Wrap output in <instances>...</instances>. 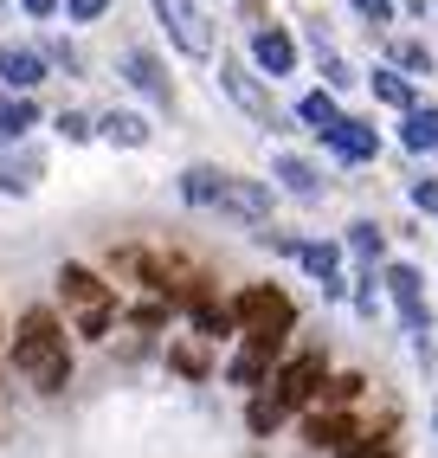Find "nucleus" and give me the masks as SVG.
<instances>
[{
    "mask_svg": "<svg viewBox=\"0 0 438 458\" xmlns=\"http://www.w3.org/2000/svg\"><path fill=\"white\" fill-rule=\"evenodd\" d=\"M13 369L33 381L39 394H58L72 381V355H65V329L52 323V310H26L20 335H13Z\"/></svg>",
    "mask_w": 438,
    "mask_h": 458,
    "instance_id": "obj_1",
    "label": "nucleus"
},
{
    "mask_svg": "<svg viewBox=\"0 0 438 458\" xmlns=\"http://www.w3.org/2000/svg\"><path fill=\"white\" fill-rule=\"evenodd\" d=\"M58 291H65V303L78 310V335H90V343H97V335L110 329V317H116V297L97 284V271L65 265V271H58Z\"/></svg>",
    "mask_w": 438,
    "mask_h": 458,
    "instance_id": "obj_2",
    "label": "nucleus"
},
{
    "mask_svg": "<svg viewBox=\"0 0 438 458\" xmlns=\"http://www.w3.org/2000/svg\"><path fill=\"white\" fill-rule=\"evenodd\" d=\"M232 323H239L245 335H291L297 310H291V297H284V291H265V284H252V291H239V303H232Z\"/></svg>",
    "mask_w": 438,
    "mask_h": 458,
    "instance_id": "obj_3",
    "label": "nucleus"
},
{
    "mask_svg": "<svg viewBox=\"0 0 438 458\" xmlns=\"http://www.w3.org/2000/svg\"><path fill=\"white\" fill-rule=\"evenodd\" d=\"M155 13H162L168 39H174L187 58H213V26H206V13L194 7V0H155Z\"/></svg>",
    "mask_w": 438,
    "mask_h": 458,
    "instance_id": "obj_4",
    "label": "nucleus"
},
{
    "mask_svg": "<svg viewBox=\"0 0 438 458\" xmlns=\"http://www.w3.org/2000/svg\"><path fill=\"white\" fill-rule=\"evenodd\" d=\"M219 84H226V98L245 110V116H252V123H265V130H277V104H271V90L252 78V72H245L239 65V58H226V65H219Z\"/></svg>",
    "mask_w": 438,
    "mask_h": 458,
    "instance_id": "obj_5",
    "label": "nucleus"
},
{
    "mask_svg": "<svg viewBox=\"0 0 438 458\" xmlns=\"http://www.w3.org/2000/svg\"><path fill=\"white\" fill-rule=\"evenodd\" d=\"M213 207L232 213V220H245V226H265L271 220V188H265V181H245V174H226Z\"/></svg>",
    "mask_w": 438,
    "mask_h": 458,
    "instance_id": "obj_6",
    "label": "nucleus"
},
{
    "mask_svg": "<svg viewBox=\"0 0 438 458\" xmlns=\"http://www.w3.org/2000/svg\"><path fill=\"white\" fill-rule=\"evenodd\" d=\"M387 297L400 303L406 329H432V310H425V278L413 265H387Z\"/></svg>",
    "mask_w": 438,
    "mask_h": 458,
    "instance_id": "obj_7",
    "label": "nucleus"
},
{
    "mask_svg": "<svg viewBox=\"0 0 438 458\" xmlns=\"http://www.w3.org/2000/svg\"><path fill=\"white\" fill-rule=\"evenodd\" d=\"M323 142L335 148L341 162H374V156H381V136H374V123H361V116H341L335 130H323Z\"/></svg>",
    "mask_w": 438,
    "mask_h": 458,
    "instance_id": "obj_8",
    "label": "nucleus"
},
{
    "mask_svg": "<svg viewBox=\"0 0 438 458\" xmlns=\"http://www.w3.org/2000/svg\"><path fill=\"white\" fill-rule=\"evenodd\" d=\"M39 174H46V156L39 148H0V194H33L39 188Z\"/></svg>",
    "mask_w": 438,
    "mask_h": 458,
    "instance_id": "obj_9",
    "label": "nucleus"
},
{
    "mask_svg": "<svg viewBox=\"0 0 438 458\" xmlns=\"http://www.w3.org/2000/svg\"><path fill=\"white\" fill-rule=\"evenodd\" d=\"M316 387H323V355H297L291 369L277 375V401H284V407H303Z\"/></svg>",
    "mask_w": 438,
    "mask_h": 458,
    "instance_id": "obj_10",
    "label": "nucleus"
},
{
    "mask_svg": "<svg viewBox=\"0 0 438 458\" xmlns=\"http://www.w3.org/2000/svg\"><path fill=\"white\" fill-rule=\"evenodd\" d=\"M252 65L271 72V78H291V72H297V46H291V33H277V26H271V33H258V39H252Z\"/></svg>",
    "mask_w": 438,
    "mask_h": 458,
    "instance_id": "obj_11",
    "label": "nucleus"
},
{
    "mask_svg": "<svg viewBox=\"0 0 438 458\" xmlns=\"http://www.w3.org/2000/svg\"><path fill=\"white\" fill-rule=\"evenodd\" d=\"M122 72H130V84L142 90V98L168 104V78H162V65H155V52H148V46H130V52H122Z\"/></svg>",
    "mask_w": 438,
    "mask_h": 458,
    "instance_id": "obj_12",
    "label": "nucleus"
},
{
    "mask_svg": "<svg viewBox=\"0 0 438 458\" xmlns=\"http://www.w3.org/2000/svg\"><path fill=\"white\" fill-rule=\"evenodd\" d=\"M0 78H7V90H33L46 78V58L26 46H0Z\"/></svg>",
    "mask_w": 438,
    "mask_h": 458,
    "instance_id": "obj_13",
    "label": "nucleus"
},
{
    "mask_svg": "<svg viewBox=\"0 0 438 458\" xmlns=\"http://www.w3.org/2000/svg\"><path fill=\"white\" fill-rule=\"evenodd\" d=\"M271 174H277V181H284V188H291L297 200H316V194H323V174H316V168H309L303 156H277V162H271Z\"/></svg>",
    "mask_w": 438,
    "mask_h": 458,
    "instance_id": "obj_14",
    "label": "nucleus"
},
{
    "mask_svg": "<svg viewBox=\"0 0 438 458\" xmlns=\"http://www.w3.org/2000/svg\"><path fill=\"white\" fill-rule=\"evenodd\" d=\"M33 123H39V110H33V98H26V90H20V98H0V148H13Z\"/></svg>",
    "mask_w": 438,
    "mask_h": 458,
    "instance_id": "obj_15",
    "label": "nucleus"
},
{
    "mask_svg": "<svg viewBox=\"0 0 438 458\" xmlns=\"http://www.w3.org/2000/svg\"><path fill=\"white\" fill-rule=\"evenodd\" d=\"M400 142L413 148V156H425V148H438V110H432V104H425V110L413 104V110H406V123H400Z\"/></svg>",
    "mask_w": 438,
    "mask_h": 458,
    "instance_id": "obj_16",
    "label": "nucleus"
},
{
    "mask_svg": "<svg viewBox=\"0 0 438 458\" xmlns=\"http://www.w3.org/2000/svg\"><path fill=\"white\" fill-rule=\"evenodd\" d=\"M303 433H309V445H316V452H341V445L355 439V426L341 420V413H316V420L303 426Z\"/></svg>",
    "mask_w": 438,
    "mask_h": 458,
    "instance_id": "obj_17",
    "label": "nucleus"
},
{
    "mask_svg": "<svg viewBox=\"0 0 438 458\" xmlns=\"http://www.w3.org/2000/svg\"><path fill=\"white\" fill-rule=\"evenodd\" d=\"M97 130H104L116 148H142V142H148V123H142V116H130V110H110Z\"/></svg>",
    "mask_w": 438,
    "mask_h": 458,
    "instance_id": "obj_18",
    "label": "nucleus"
},
{
    "mask_svg": "<svg viewBox=\"0 0 438 458\" xmlns=\"http://www.w3.org/2000/svg\"><path fill=\"white\" fill-rule=\"evenodd\" d=\"M297 116H303V123H309V130L323 136V130H335V123H341V104L329 98V90H309V98L297 104Z\"/></svg>",
    "mask_w": 438,
    "mask_h": 458,
    "instance_id": "obj_19",
    "label": "nucleus"
},
{
    "mask_svg": "<svg viewBox=\"0 0 438 458\" xmlns=\"http://www.w3.org/2000/svg\"><path fill=\"white\" fill-rule=\"evenodd\" d=\"M367 84H374V98H381V104H393V110H413V84H406L393 65H381Z\"/></svg>",
    "mask_w": 438,
    "mask_h": 458,
    "instance_id": "obj_20",
    "label": "nucleus"
},
{
    "mask_svg": "<svg viewBox=\"0 0 438 458\" xmlns=\"http://www.w3.org/2000/svg\"><path fill=\"white\" fill-rule=\"evenodd\" d=\"M219 181H226L219 168H187V174H181V194L194 200V207H213V200H219Z\"/></svg>",
    "mask_w": 438,
    "mask_h": 458,
    "instance_id": "obj_21",
    "label": "nucleus"
},
{
    "mask_svg": "<svg viewBox=\"0 0 438 458\" xmlns=\"http://www.w3.org/2000/svg\"><path fill=\"white\" fill-rule=\"evenodd\" d=\"M349 252H361V259L374 265V259H381V252H387V233H381V226H374V220H361V226H349Z\"/></svg>",
    "mask_w": 438,
    "mask_h": 458,
    "instance_id": "obj_22",
    "label": "nucleus"
},
{
    "mask_svg": "<svg viewBox=\"0 0 438 458\" xmlns=\"http://www.w3.org/2000/svg\"><path fill=\"white\" fill-rule=\"evenodd\" d=\"M284 413H291V407L271 394V401H252V413H245V420H252V433H277V420H284Z\"/></svg>",
    "mask_w": 438,
    "mask_h": 458,
    "instance_id": "obj_23",
    "label": "nucleus"
},
{
    "mask_svg": "<svg viewBox=\"0 0 438 458\" xmlns=\"http://www.w3.org/2000/svg\"><path fill=\"white\" fill-rule=\"evenodd\" d=\"M297 259H303L309 271H316V278H329V271H335V259H341V252H335V246H323V239H316V246H297Z\"/></svg>",
    "mask_w": 438,
    "mask_h": 458,
    "instance_id": "obj_24",
    "label": "nucleus"
},
{
    "mask_svg": "<svg viewBox=\"0 0 438 458\" xmlns=\"http://www.w3.org/2000/svg\"><path fill=\"white\" fill-rule=\"evenodd\" d=\"M393 58H400V65H406V72H432V52H425L419 39H406V46H400Z\"/></svg>",
    "mask_w": 438,
    "mask_h": 458,
    "instance_id": "obj_25",
    "label": "nucleus"
},
{
    "mask_svg": "<svg viewBox=\"0 0 438 458\" xmlns=\"http://www.w3.org/2000/svg\"><path fill=\"white\" fill-rule=\"evenodd\" d=\"M58 136H65V142H84V136H90V116H84V110H65V116H58Z\"/></svg>",
    "mask_w": 438,
    "mask_h": 458,
    "instance_id": "obj_26",
    "label": "nucleus"
},
{
    "mask_svg": "<svg viewBox=\"0 0 438 458\" xmlns=\"http://www.w3.org/2000/svg\"><path fill=\"white\" fill-rule=\"evenodd\" d=\"M355 13L374 20V26H393V0H355Z\"/></svg>",
    "mask_w": 438,
    "mask_h": 458,
    "instance_id": "obj_27",
    "label": "nucleus"
},
{
    "mask_svg": "<svg viewBox=\"0 0 438 458\" xmlns=\"http://www.w3.org/2000/svg\"><path fill=\"white\" fill-rule=\"evenodd\" d=\"M413 207L438 220V181H413Z\"/></svg>",
    "mask_w": 438,
    "mask_h": 458,
    "instance_id": "obj_28",
    "label": "nucleus"
},
{
    "mask_svg": "<svg viewBox=\"0 0 438 458\" xmlns=\"http://www.w3.org/2000/svg\"><path fill=\"white\" fill-rule=\"evenodd\" d=\"M355 310H361V317H374V310H381V291H374V271H367V278H361V291H355Z\"/></svg>",
    "mask_w": 438,
    "mask_h": 458,
    "instance_id": "obj_29",
    "label": "nucleus"
},
{
    "mask_svg": "<svg viewBox=\"0 0 438 458\" xmlns=\"http://www.w3.org/2000/svg\"><path fill=\"white\" fill-rule=\"evenodd\" d=\"M355 394H361V375H341V381H329V407H335V401H355Z\"/></svg>",
    "mask_w": 438,
    "mask_h": 458,
    "instance_id": "obj_30",
    "label": "nucleus"
},
{
    "mask_svg": "<svg viewBox=\"0 0 438 458\" xmlns=\"http://www.w3.org/2000/svg\"><path fill=\"white\" fill-rule=\"evenodd\" d=\"M104 7H110V0H65V13H72V20H97Z\"/></svg>",
    "mask_w": 438,
    "mask_h": 458,
    "instance_id": "obj_31",
    "label": "nucleus"
},
{
    "mask_svg": "<svg viewBox=\"0 0 438 458\" xmlns=\"http://www.w3.org/2000/svg\"><path fill=\"white\" fill-rule=\"evenodd\" d=\"M174 369L181 375H206V361H200V349H174Z\"/></svg>",
    "mask_w": 438,
    "mask_h": 458,
    "instance_id": "obj_32",
    "label": "nucleus"
},
{
    "mask_svg": "<svg viewBox=\"0 0 438 458\" xmlns=\"http://www.w3.org/2000/svg\"><path fill=\"white\" fill-rule=\"evenodd\" d=\"M316 58H323V72H329V84H355V78H349V65H341L335 52H316Z\"/></svg>",
    "mask_w": 438,
    "mask_h": 458,
    "instance_id": "obj_33",
    "label": "nucleus"
},
{
    "mask_svg": "<svg viewBox=\"0 0 438 458\" xmlns=\"http://www.w3.org/2000/svg\"><path fill=\"white\" fill-rule=\"evenodd\" d=\"M20 7H26V13H39V20H46V13H58V0H20Z\"/></svg>",
    "mask_w": 438,
    "mask_h": 458,
    "instance_id": "obj_34",
    "label": "nucleus"
}]
</instances>
